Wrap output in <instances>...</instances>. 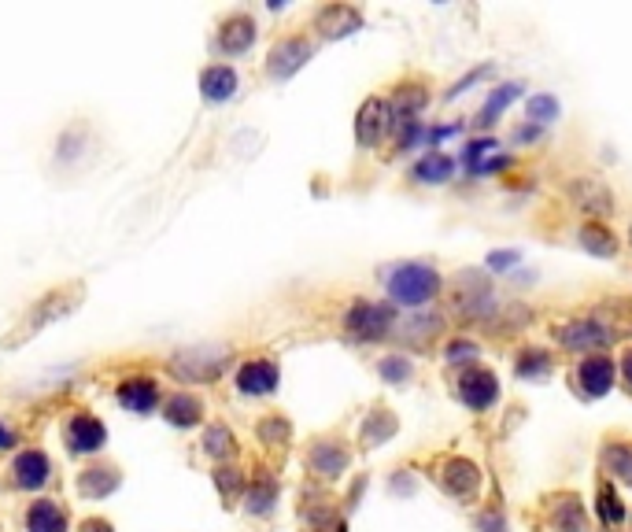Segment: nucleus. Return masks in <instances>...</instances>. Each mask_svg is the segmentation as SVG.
Listing matches in <instances>:
<instances>
[{
	"instance_id": "f257e3e1",
	"label": "nucleus",
	"mask_w": 632,
	"mask_h": 532,
	"mask_svg": "<svg viewBox=\"0 0 632 532\" xmlns=\"http://www.w3.org/2000/svg\"><path fill=\"white\" fill-rule=\"evenodd\" d=\"M385 289H389L392 307H411V311H426L444 289V278L437 266L429 263H396L385 274Z\"/></svg>"
},
{
	"instance_id": "f03ea898",
	"label": "nucleus",
	"mask_w": 632,
	"mask_h": 532,
	"mask_svg": "<svg viewBox=\"0 0 632 532\" xmlns=\"http://www.w3.org/2000/svg\"><path fill=\"white\" fill-rule=\"evenodd\" d=\"M400 322V307H392L389 300H355L344 315V333L359 344H377L396 333Z\"/></svg>"
},
{
	"instance_id": "7ed1b4c3",
	"label": "nucleus",
	"mask_w": 632,
	"mask_h": 532,
	"mask_svg": "<svg viewBox=\"0 0 632 532\" xmlns=\"http://www.w3.org/2000/svg\"><path fill=\"white\" fill-rule=\"evenodd\" d=\"M499 311V300L492 285H488L485 270H462L455 278V315L466 318V322H492Z\"/></svg>"
},
{
	"instance_id": "20e7f679",
	"label": "nucleus",
	"mask_w": 632,
	"mask_h": 532,
	"mask_svg": "<svg viewBox=\"0 0 632 532\" xmlns=\"http://www.w3.org/2000/svg\"><path fill=\"white\" fill-rule=\"evenodd\" d=\"M555 340H559V348L577 351V355H599L618 340V333L599 318H573V322L555 326Z\"/></svg>"
},
{
	"instance_id": "39448f33",
	"label": "nucleus",
	"mask_w": 632,
	"mask_h": 532,
	"mask_svg": "<svg viewBox=\"0 0 632 532\" xmlns=\"http://www.w3.org/2000/svg\"><path fill=\"white\" fill-rule=\"evenodd\" d=\"M614 377H618V363L610 359L607 351H599V355H584L581 363L573 366L570 381H577V392H581V396L599 399L614 388Z\"/></svg>"
},
{
	"instance_id": "423d86ee",
	"label": "nucleus",
	"mask_w": 632,
	"mask_h": 532,
	"mask_svg": "<svg viewBox=\"0 0 632 532\" xmlns=\"http://www.w3.org/2000/svg\"><path fill=\"white\" fill-rule=\"evenodd\" d=\"M455 396L470 407V411H488L496 407L499 399V377L488 370V366H470V370H459V381H455Z\"/></svg>"
},
{
	"instance_id": "0eeeda50",
	"label": "nucleus",
	"mask_w": 632,
	"mask_h": 532,
	"mask_svg": "<svg viewBox=\"0 0 632 532\" xmlns=\"http://www.w3.org/2000/svg\"><path fill=\"white\" fill-rule=\"evenodd\" d=\"M437 484L451 499L470 503V499H477V488H481V470L470 459H462V455H448L437 466Z\"/></svg>"
},
{
	"instance_id": "6e6552de",
	"label": "nucleus",
	"mask_w": 632,
	"mask_h": 532,
	"mask_svg": "<svg viewBox=\"0 0 632 532\" xmlns=\"http://www.w3.org/2000/svg\"><path fill=\"white\" fill-rule=\"evenodd\" d=\"M311 52H315V45H311L304 34L281 37L278 45L270 49L267 74H270V78H278V82H285V78H292V74L300 71L307 60H311Z\"/></svg>"
},
{
	"instance_id": "1a4fd4ad",
	"label": "nucleus",
	"mask_w": 632,
	"mask_h": 532,
	"mask_svg": "<svg viewBox=\"0 0 632 532\" xmlns=\"http://www.w3.org/2000/svg\"><path fill=\"white\" fill-rule=\"evenodd\" d=\"M392 133V108L385 97H370L359 108V119H355V141L363 148H377L385 137Z\"/></svg>"
},
{
	"instance_id": "9d476101",
	"label": "nucleus",
	"mask_w": 632,
	"mask_h": 532,
	"mask_svg": "<svg viewBox=\"0 0 632 532\" xmlns=\"http://www.w3.org/2000/svg\"><path fill=\"white\" fill-rule=\"evenodd\" d=\"M440 333H444V315H437V311H414L403 326L396 322V333H392V337H400V344H407V348L422 351L429 348Z\"/></svg>"
},
{
	"instance_id": "9b49d317",
	"label": "nucleus",
	"mask_w": 632,
	"mask_h": 532,
	"mask_svg": "<svg viewBox=\"0 0 632 532\" xmlns=\"http://www.w3.org/2000/svg\"><path fill=\"white\" fill-rule=\"evenodd\" d=\"M429 104V85L426 82H400L392 89L389 108H392V122H414Z\"/></svg>"
},
{
	"instance_id": "f8f14e48",
	"label": "nucleus",
	"mask_w": 632,
	"mask_h": 532,
	"mask_svg": "<svg viewBox=\"0 0 632 532\" xmlns=\"http://www.w3.org/2000/svg\"><path fill=\"white\" fill-rule=\"evenodd\" d=\"M278 381V363H270V359H252V363H244L237 370V388L244 396H270L278 388Z\"/></svg>"
},
{
	"instance_id": "ddd939ff",
	"label": "nucleus",
	"mask_w": 632,
	"mask_h": 532,
	"mask_svg": "<svg viewBox=\"0 0 632 532\" xmlns=\"http://www.w3.org/2000/svg\"><path fill=\"white\" fill-rule=\"evenodd\" d=\"M547 521H551V529L555 532H584L588 529V518H584L581 499L573 496V492H559V496H551V503H547Z\"/></svg>"
},
{
	"instance_id": "4468645a",
	"label": "nucleus",
	"mask_w": 632,
	"mask_h": 532,
	"mask_svg": "<svg viewBox=\"0 0 632 532\" xmlns=\"http://www.w3.org/2000/svg\"><path fill=\"white\" fill-rule=\"evenodd\" d=\"M315 30L322 37H348L355 30H363V15L355 12V8H348V4H326L315 15Z\"/></svg>"
},
{
	"instance_id": "2eb2a0df",
	"label": "nucleus",
	"mask_w": 632,
	"mask_h": 532,
	"mask_svg": "<svg viewBox=\"0 0 632 532\" xmlns=\"http://www.w3.org/2000/svg\"><path fill=\"white\" fill-rule=\"evenodd\" d=\"M311 470L318 473V477H326V481H333V477H341L344 470H348V462H352V451L344 448L341 440H318L315 448H311Z\"/></svg>"
},
{
	"instance_id": "dca6fc26",
	"label": "nucleus",
	"mask_w": 632,
	"mask_h": 532,
	"mask_svg": "<svg viewBox=\"0 0 632 532\" xmlns=\"http://www.w3.org/2000/svg\"><path fill=\"white\" fill-rule=\"evenodd\" d=\"M451 174H455V159H451L448 152H440V148H426V156L411 167V182L444 185L451 182Z\"/></svg>"
},
{
	"instance_id": "f3484780",
	"label": "nucleus",
	"mask_w": 632,
	"mask_h": 532,
	"mask_svg": "<svg viewBox=\"0 0 632 532\" xmlns=\"http://www.w3.org/2000/svg\"><path fill=\"white\" fill-rule=\"evenodd\" d=\"M522 89H525V82H503V85H496L492 93H488V100L481 104V111H477V130H492L499 122V115L503 111L511 108L514 100L522 97Z\"/></svg>"
},
{
	"instance_id": "a211bd4d",
	"label": "nucleus",
	"mask_w": 632,
	"mask_h": 532,
	"mask_svg": "<svg viewBox=\"0 0 632 532\" xmlns=\"http://www.w3.org/2000/svg\"><path fill=\"white\" fill-rule=\"evenodd\" d=\"M577 244H581L588 255H596V259H614V255H618V237L610 233V226L603 218L584 222L581 230H577Z\"/></svg>"
},
{
	"instance_id": "6ab92c4d",
	"label": "nucleus",
	"mask_w": 632,
	"mask_h": 532,
	"mask_svg": "<svg viewBox=\"0 0 632 532\" xmlns=\"http://www.w3.org/2000/svg\"><path fill=\"white\" fill-rule=\"evenodd\" d=\"M570 193L573 200H577V207L588 211V215H610V211H614L610 189L603 182H596V178H577V182L570 185Z\"/></svg>"
},
{
	"instance_id": "aec40b11",
	"label": "nucleus",
	"mask_w": 632,
	"mask_h": 532,
	"mask_svg": "<svg viewBox=\"0 0 632 532\" xmlns=\"http://www.w3.org/2000/svg\"><path fill=\"white\" fill-rule=\"evenodd\" d=\"M599 466L610 473V481L632 488V440H607L599 451Z\"/></svg>"
},
{
	"instance_id": "412c9836",
	"label": "nucleus",
	"mask_w": 632,
	"mask_h": 532,
	"mask_svg": "<svg viewBox=\"0 0 632 532\" xmlns=\"http://www.w3.org/2000/svg\"><path fill=\"white\" fill-rule=\"evenodd\" d=\"M252 41H256V23H252L248 15H233V19H226V23H222V34H219L222 52L241 56V52L252 49Z\"/></svg>"
},
{
	"instance_id": "4be33fe9",
	"label": "nucleus",
	"mask_w": 632,
	"mask_h": 532,
	"mask_svg": "<svg viewBox=\"0 0 632 532\" xmlns=\"http://www.w3.org/2000/svg\"><path fill=\"white\" fill-rule=\"evenodd\" d=\"M396 429H400L396 414H389L385 407H374V411L363 418V433H359V440H363V448H381V444H389L392 436H396Z\"/></svg>"
},
{
	"instance_id": "5701e85b",
	"label": "nucleus",
	"mask_w": 632,
	"mask_h": 532,
	"mask_svg": "<svg viewBox=\"0 0 632 532\" xmlns=\"http://www.w3.org/2000/svg\"><path fill=\"white\" fill-rule=\"evenodd\" d=\"M596 514L599 521H603V529H618L621 521H625V503L618 499V488H614V481L610 477H599L596 484Z\"/></svg>"
},
{
	"instance_id": "b1692460",
	"label": "nucleus",
	"mask_w": 632,
	"mask_h": 532,
	"mask_svg": "<svg viewBox=\"0 0 632 532\" xmlns=\"http://www.w3.org/2000/svg\"><path fill=\"white\" fill-rule=\"evenodd\" d=\"M514 374L522 381H544V377L555 374V355L544 348H522L514 359Z\"/></svg>"
},
{
	"instance_id": "393cba45",
	"label": "nucleus",
	"mask_w": 632,
	"mask_h": 532,
	"mask_svg": "<svg viewBox=\"0 0 632 532\" xmlns=\"http://www.w3.org/2000/svg\"><path fill=\"white\" fill-rule=\"evenodd\" d=\"M67 444H71V451H97L104 444V425L93 414H78L67 425Z\"/></svg>"
},
{
	"instance_id": "a878e982",
	"label": "nucleus",
	"mask_w": 632,
	"mask_h": 532,
	"mask_svg": "<svg viewBox=\"0 0 632 532\" xmlns=\"http://www.w3.org/2000/svg\"><path fill=\"white\" fill-rule=\"evenodd\" d=\"M200 89L207 100H230L237 93V71L233 67H207L200 74Z\"/></svg>"
},
{
	"instance_id": "bb28decb",
	"label": "nucleus",
	"mask_w": 632,
	"mask_h": 532,
	"mask_svg": "<svg viewBox=\"0 0 632 532\" xmlns=\"http://www.w3.org/2000/svg\"><path fill=\"white\" fill-rule=\"evenodd\" d=\"M15 481L26 484V488L45 484L49 481V459H45L41 451H26V455H19V462H15Z\"/></svg>"
},
{
	"instance_id": "cd10ccee",
	"label": "nucleus",
	"mask_w": 632,
	"mask_h": 532,
	"mask_svg": "<svg viewBox=\"0 0 632 532\" xmlns=\"http://www.w3.org/2000/svg\"><path fill=\"white\" fill-rule=\"evenodd\" d=\"M119 403L137 414L148 411V407L156 403V381H152V377H145V381H126V385L119 388Z\"/></svg>"
},
{
	"instance_id": "c85d7f7f",
	"label": "nucleus",
	"mask_w": 632,
	"mask_h": 532,
	"mask_svg": "<svg viewBox=\"0 0 632 532\" xmlns=\"http://www.w3.org/2000/svg\"><path fill=\"white\" fill-rule=\"evenodd\" d=\"M477 359H481V344L470 337H455L444 344V363L448 366H459V370H470V366H477Z\"/></svg>"
},
{
	"instance_id": "c756f323",
	"label": "nucleus",
	"mask_w": 632,
	"mask_h": 532,
	"mask_svg": "<svg viewBox=\"0 0 632 532\" xmlns=\"http://www.w3.org/2000/svg\"><path fill=\"white\" fill-rule=\"evenodd\" d=\"M377 374L385 377V385H411L414 381V363L411 355H385L381 363H377Z\"/></svg>"
},
{
	"instance_id": "7c9ffc66",
	"label": "nucleus",
	"mask_w": 632,
	"mask_h": 532,
	"mask_svg": "<svg viewBox=\"0 0 632 532\" xmlns=\"http://www.w3.org/2000/svg\"><path fill=\"white\" fill-rule=\"evenodd\" d=\"M525 115H529L533 126H547V122L559 119V100L551 97V93H536V97L525 104Z\"/></svg>"
},
{
	"instance_id": "2f4dec72",
	"label": "nucleus",
	"mask_w": 632,
	"mask_h": 532,
	"mask_svg": "<svg viewBox=\"0 0 632 532\" xmlns=\"http://www.w3.org/2000/svg\"><path fill=\"white\" fill-rule=\"evenodd\" d=\"M167 418H171V422H178V425H193V422H200V414H204V403H200V399L196 396H174L171 399V407H167Z\"/></svg>"
},
{
	"instance_id": "473e14b6",
	"label": "nucleus",
	"mask_w": 632,
	"mask_h": 532,
	"mask_svg": "<svg viewBox=\"0 0 632 532\" xmlns=\"http://www.w3.org/2000/svg\"><path fill=\"white\" fill-rule=\"evenodd\" d=\"M60 525H63V518L52 503H37V507L30 510V529L34 532H60Z\"/></svg>"
},
{
	"instance_id": "72a5a7b5",
	"label": "nucleus",
	"mask_w": 632,
	"mask_h": 532,
	"mask_svg": "<svg viewBox=\"0 0 632 532\" xmlns=\"http://www.w3.org/2000/svg\"><path fill=\"white\" fill-rule=\"evenodd\" d=\"M496 137H474V141H466V152H462V163L474 170L477 163H485L492 152H496Z\"/></svg>"
},
{
	"instance_id": "f704fd0d",
	"label": "nucleus",
	"mask_w": 632,
	"mask_h": 532,
	"mask_svg": "<svg viewBox=\"0 0 632 532\" xmlns=\"http://www.w3.org/2000/svg\"><path fill=\"white\" fill-rule=\"evenodd\" d=\"M492 71H496V67H492V63H485V67H474L470 74H462L459 82H451V89L444 93V100H455V97H462V93H470V89H474L477 82H485V78H492Z\"/></svg>"
},
{
	"instance_id": "c9c22d12",
	"label": "nucleus",
	"mask_w": 632,
	"mask_h": 532,
	"mask_svg": "<svg viewBox=\"0 0 632 532\" xmlns=\"http://www.w3.org/2000/svg\"><path fill=\"white\" fill-rule=\"evenodd\" d=\"M507 167H514V156H488L485 163H477L470 174H474V178H492V174H503Z\"/></svg>"
},
{
	"instance_id": "e433bc0d",
	"label": "nucleus",
	"mask_w": 632,
	"mask_h": 532,
	"mask_svg": "<svg viewBox=\"0 0 632 532\" xmlns=\"http://www.w3.org/2000/svg\"><path fill=\"white\" fill-rule=\"evenodd\" d=\"M477 532H507V518L499 507H485L477 518Z\"/></svg>"
},
{
	"instance_id": "4c0bfd02",
	"label": "nucleus",
	"mask_w": 632,
	"mask_h": 532,
	"mask_svg": "<svg viewBox=\"0 0 632 532\" xmlns=\"http://www.w3.org/2000/svg\"><path fill=\"white\" fill-rule=\"evenodd\" d=\"M207 451L211 455H230V433L226 429H211V436H207Z\"/></svg>"
},
{
	"instance_id": "58836bf2",
	"label": "nucleus",
	"mask_w": 632,
	"mask_h": 532,
	"mask_svg": "<svg viewBox=\"0 0 632 532\" xmlns=\"http://www.w3.org/2000/svg\"><path fill=\"white\" fill-rule=\"evenodd\" d=\"M518 259H522L518 252H492L488 255V266H492V270H511Z\"/></svg>"
},
{
	"instance_id": "ea45409f",
	"label": "nucleus",
	"mask_w": 632,
	"mask_h": 532,
	"mask_svg": "<svg viewBox=\"0 0 632 532\" xmlns=\"http://www.w3.org/2000/svg\"><path fill=\"white\" fill-rule=\"evenodd\" d=\"M618 370H621V381H625V388H629V396H632V348H625Z\"/></svg>"
},
{
	"instance_id": "a19ab883",
	"label": "nucleus",
	"mask_w": 632,
	"mask_h": 532,
	"mask_svg": "<svg viewBox=\"0 0 632 532\" xmlns=\"http://www.w3.org/2000/svg\"><path fill=\"white\" fill-rule=\"evenodd\" d=\"M8 444H12V433H8L4 425H0V448H8Z\"/></svg>"
},
{
	"instance_id": "79ce46f5",
	"label": "nucleus",
	"mask_w": 632,
	"mask_h": 532,
	"mask_svg": "<svg viewBox=\"0 0 632 532\" xmlns=\"http://www.w3.org/2000/svg\"><path fill=\"white\" fill-rule=\"evenodd\" d=\"M629 244H632V226H629Z\"/></svg>"
}]
</instances>
